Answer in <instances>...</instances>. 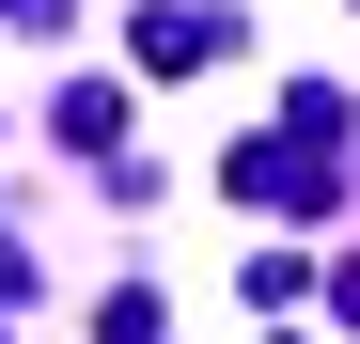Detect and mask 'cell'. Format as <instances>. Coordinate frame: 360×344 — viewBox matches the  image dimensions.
I'll use <instances>...</instances> for the list:
<instances>
[{
    "label": "cell",
    "instance_id": "obj_1",
    "mask_svg": "<svg viewBox=\"0 0 360 344\" xmlns=\"http://www.w3.org/2000/svg\"><path fill=\"white\" fill-rule=\"evenodd\" d=\"M219 188H235V204H266V219H314V172H297L282 141H235V157H219Z\"/></svg>",
    "mask_w": 360,
    "mask_h": 344
}]
</instances>
